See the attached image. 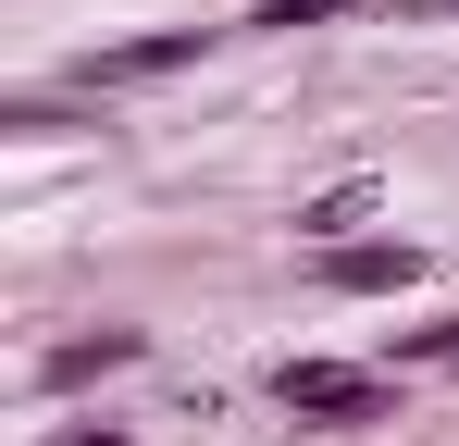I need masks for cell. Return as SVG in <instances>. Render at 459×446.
Wrapping results in <instances>:
<instances>
[{
    "mask_svg": "<svg viewBox=\"0 0 459 446\" xmlns=\"http://www.w3.org/2000/svg\"><path fill=\"white\" fill-rule=\"evenodd\" d=\"M360 397H373V384H360V372H286V409H360Z\"/></svg>",
    "mask_w": 459,
    "mask_h": 446,
    "instance_id": "6da1fadb",
    "label": "cell"
}]
</instances>
